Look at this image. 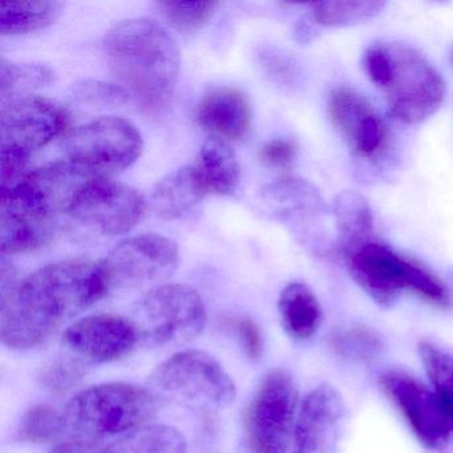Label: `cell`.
<instances>
[{
  "label": "cell",
  "instance_id": "cell-5",
  "mask_svg": "<svg viewBox=\"0 0 453 453\" xmlns=\"http://www.w3.org/2000/svg\"><path fill=\"white\" fill-rule=\"evenodd\" d=\"M342 256L355 282L380 306L394 304L403 290L436 306L452 304L449 291L436 275L375 238L342 251Z\"/></svg>",
  "mask_w": 453,
  "mask_h": 453
},
{
  "label": "cell",
  "instance_id": "cell-13",
  "mask_svg": "<svg viewBox=\"0 0 453 453\" xmlns=\"http://www.w3.org/2000/svg\"><path fill=\"white\" fill-rule=\"evenodd\" d=\"M67 126V112L57 103L34 95L14 97L2 108V147L31 155L60 136Z\"/></svg>",
  "mask_w": 453,
  "mask_h": 453
},
{
  "label": "cell",
  "instance_id": "cell-37",
  "mask_svg": "<svg viewBox=\"0 0 453 453\" xmlns=\"http://www.w3.org/2000/svg\"><path fill=\"white\" fill-rule=\"evenodd\" d=\"M259 63L274 81L290 84L294 78L293 62L275 50L264 49L258 52Z\"/></svg>",
  "mask_w": 453,
  "mask_h": 453
},
{
  "label": "cell",
  "instance_id": "cell-38",
  "mask_svg": "<svg viewBox=\"0 0 453 453\" xmlns=\"http://www.w3.org/2000/svg\"><path fill=\"white\" fill-rule=\"evenodd\" d=\"M50 453H112V449L110 444L75 439L57 445Z\"/></svg>",
  "mask_w": 453,
  "mask_h": 453
},
{
  "label": "cell",
  "instance_id": "cell-23",
  "mask_svg": "<svg viewBox=\"0 0 453 453\" xmlns=\"http://www.w3.org/2000/svg\"><path fill=\"white\" fill-rule=\"evenodd\" d=\"M334 216L341 251L373 238L372 211L367 201L357 193L352 190L341 193L334 203Z\"/></svg>",
  "mask_w": 453,
  "mask_h": 453
},
{
  "label": "cell",
  "instance_id": "cell-17",
  "mask_svg": "<svg viewBox=\"0 0 453 453\" xmlns=\"http://www.w3.org/2000/svg\"><path fill=\"white\" fill-rule=\"evenodd\" d=\"M195 116L200 127L226 142L246 139L253 123L250 102L237 87H217L206 92Z\"/></svg>",
  "mask_w": 453,
  "mask_h": 453
},
{
  "label": "cell",
  "instance_id": "cell-22",
  "mask_svg": "<svg viewBox=\"0 0 453 453\" xmlns=\"http://www.w3.org/2000/svg\"><path fill=\"white\" fill-rule=\"evenodd\" d=\"M63 4L60 2H0V34L22 35L35 33L55 25L62 17Z\"/></svg>",
  "mask_w": 453,
  "mask_h": 453
},
{
  "label": "cell",
  "instance_id": "cell-28",
  "mask_svg": "<svg viewBox=\"0 0 453 453\" xmlns=\"http://www.w3.org/2000/svg\"><path fill=\"white\" fill-rule=\"evenodd\" d=\"M426 376L453 423V355L432 343L418 344Z\"/></svg>",
  "mask_w": 453,
  "mask_h": 453
},
{
  "label": "cell",
  "instance_id": "cell-6",
  "mask_svg": "<svg viewBox=\"0 0 453 453\" xmlns=\"http://www.w3.org/2000/svg\"><path fill=\"white\" fill-rule=\"evenodd\" d=\"M131 320L145 346L187 343L205 328V304L190 286H157L142 296Z\"/></svg>",
  "mask_w": 453,
  "mask_h": 453
},
{
  "label": "cell",
  "instance_id": "cell-32",
  "mask_svg": "<svg viewBox=\"0 0 453 453\" xmlns=\"http://www.w3.org/2000/svg\"><path fill=\"white\" fill-rule=\"evenodd\" d=\"M86 373V365L81 357H58L42 368L39 383L52 394H65L75 388Z\"/></svg>",
  "mask_w": 453,
  "mask_h": 453
},
{
  "label": "cell",
  "instance_id": "cell-3",
  "mask_svg": "<svg viewBox=\"0 0 453 453\" xmlns=\"http://www.w3.org/2000/svg\"><path fill=\"white\" fill-rule=\"evenodd\" d=\"M363 65L370 81L383 92L391 115L402 123H423L444 102L447 86L439 71L405 44H372L365 51Z\"/></svg>",
  "mask_w": 453,
  "mask_h": 453
},
{
  "label": "cell",
  "instance_id": "cell-9",
  "mask_svg": "<svg viewBox=\"0 0 453 453\" xmlns=\"http://www.w3.org/2000/svg\"><path fill=\"white\" fill-rule=\"evenodd\" d=\"M144 150L139 129L126 119L105 116L79 127L67 140L71 161L97 171H123Z\"/></svg>",
  "mask_w": 453,
  "mask_h": 453
},
{
  "label": "cell",
  "instance_id": "cell-35",
  "mask_svg": "<svg viewBox=\"0 0 453 453\" xmlns=\"http://www.w3.org/2000/svg\"><path fill=\"white\" fill-rule=\"evenodd\" d=\"M298 153V145L293 140L277 139L262 145L259 158L267 166L288 169L293 165Z\"/></svg>",
  "mask_w": 453,
  "mask_h": 453
},
{
  "label": "cell",
  "instance_id": "cell-15",
  "mask_svg": "<svg viewBox=\"0 0 453 453\" xmlns=\"http://www.w3.org/2000/svg\"><path fill=\"white\" fill-rule=\"evenodd\" d=\"M328 116L357 157L375 158L387 145L383 119L363 95L349 87L333 89L327 100Z\"/></svg>",
  "mask_w": 453,
  "mask_h": 453
},
{
  "label": "cell",
  "instance_id": "cell-4",
  "mask_svg": "<svg viewBox=\"0 0 453 453\" xmlns=\"http://www.w3.org/2000/svg\"><path fill=\"white\" fill-rule=\"evenodd\" d=\"M157 395L129 383H105L79 392L63 411L65 434L99 441L147 426L157 412Z\"/></svg>",
  "mask_w": 453,
  "mask_h": 453
},
{
  "label": "cell",
  "instance_id": "cell-34",
  "mask_svg": "<svg viewBox=\"0 0 453 453\" xmlns=\"http://www.w3.org/2000/svg\"><path fill=\"white\" fill-rule=\"evenodd\" d=\"M28 153L14 148L2 147V192L12 189L27 177Z\"/></svg>",
  "mask_w": 453,
  "mask_h": 453
},
{
  "label": "cell",
  "instance_id": "cell-16",
  "mask_svg": "<svg viewBox=\"0 0 453 453\" xmlns=\"http://www.w3.org/2000/svg\"><path fill=\"white\" fill-rule=\"evenodd\" d=\"M343 416V400L323 384L310 392L296 416L293 453H328Z\"/></svg>",
  "mask_w": 453,
  "mask_h": 453
},
{
  "label": "cell",
  "instance_id": "cell-19",
  "mask_svg": "<svg viewBox=\"0 0 453 453\" xmlns=\"http://www.w3.org/2000/svg\"><path fill=\"white\" fill-rule=\"evenodd\" d=\"M206 195L196 166H184L156 185L150 195V208L160 219H174L197 205Z\"/></svg>",
  "mask_w": 453,
  "mask_h": 453
},
{
  "label": "cell",
  "instance_id": "cell-24",
  "mask_svg": "<svg viewBox=\"0 0 453 453\" xmlns=\"http://www.w3.org/2000/svg\"><path fill=\"white\" fill-rule=\"evenodd\" d=\"M265 200L286 203V208L275 213L280 221H296L315 216L325 209L319 193L309 182L296 179H285L267 185L262 190Z\"/></svg>",
  "mask_w": 453,
  "mask_h": 453
},
{
  "label": "cell",
  "instance_id": "cell-8",
  "mask_svg": "<svg viewBox=\"0 0 453 453\" xmlns=\"http://www.w3.org/2000/svg\"><path fill=\"white\" fill-rule=\"evenodd\" d=\"M156 391L182 405L225 408L234 400V381L216 357L185 349L161 363L152 375Z\"/></svg>",
  "mask_w": 453,
  "mask_h": 453
},
{
  "label": "cell",
  "instance_id": "cell-10",
  "mask_svg": "<svg viewBox=\"0 0 453 453\" xmlns=\"http://www.w3.org/2000/svg\"><path fill=\"white\" fill-rule=\"evenodd\" d=\"M144 211L139 190L96 174L81 188L68 214L103 234L119 235L131 232Z\"/></svg>",
  "mask_w": 453,
  "mask_h": 453
},
{
  "label": "cell",
  "instance_id": "cell-18",
  "mask_svg": "<svg viewBox=\"0 0 453 453\" xmlns=\"http://www.w3.org/2000/svg\"><path fill=\"white\" fill-rule=\"evenodd\" d=\"M57 219L34 211L10 196L0 197V249L2 254L35 251L54 237Z\"/></svg>",
  "mask_w": 453,
  "mask_h": 453
},
{
  "label": "cell",
  "instance_id": "cell-29",
  "mask_svg": "<svg viewBox=\"0 0 453 453\" xmlns=\"http://www.w3.org/2000/svg\"><path fill=\"white\" fill-rule=\"evenodd\" d=\"M330 344L339 357L352 362H371L381 354L380 336L365 326L341 328L331 335Z\"/></svg>",
  "mask_w": 453,
  "mask_h": 453
},
{
  "label": "cell",
  "instance_id": "cell-12",
  "mask_svg": "<svg viewBox=\"0 0 453 453\" xmlns=\"http://www.w3.org/2000/svg\"><path fill=\"white\" fill-rule=\"evenodd\" d=\"M111 288H136L161 282L176 272L179 248L157 234H142L119 243L104 261Z\"/></svg>",
  "mask_w": 453,
  "mask_h": 453
},
{
  "label": "cell",
  "instance_id": "cell-7",
  "mask_svg": "<svg viewBox=\"0 0 453 453\" xmlns=\"http://www.w3.org/2000/svg\"><path fill=\"white\" fill-rule=\"evenodd\" d=\"M298 387L282 368L269 371L257 387L243 418L249 453H286L296 428Z\"/></svg>",
  "mask_w": 453,
  "mask_h": 453
},
{
  "label": "cell",
  "instance_id": "cell-20",
  "mask_svg": "<svg viewBox=\"0 0 453 453\" xmlns=\"http://www.w3.org/2000/svg\"><path fill=\"white\" fill-rule=\"evenodd\" d=\"M206 193L230 196L241 180L240 164L232 148L219 137H211L203 145L196 164Z\"/></svg>",
  "mask_w": 453,
  "mask_h": 453
},
{
  "label": "cell",
  "instance_id": "cell-31",
  "mask_svg": "<svg viewBox=\"0 0 453 453\" xmlns=\"http://www.w3.org/2000/svg\"><path fill=\"white\" fill-rule=\"evenodd\" d=\"M219 4L217 2H160L158 9L165 18L166 22L181 31V33H195L203 26L216 12Z\"/></svg>",
  "mask_w": 453,
  "mask_h": 453
},
{
  "label": "cell",
  "instance_id": "cell-36",
  "mask_svg": "<svg viewBox=\"0 0 453 453\" xmlns=\"http://www.w3.org/2000/svg\"><path fill=\"white\" fill-rule=\"evenodd\" d=\"M229 325L237 333L246 355L251 360L261 359L262 354H264V338H262L258 325L249 317L230 320Z\"/></svg>",
  "mask_w": 453,
  "mask_h": 453
},
{
  "label": "cell",
  "instance_id": "cell-14",
  "mask_svg": "<svg viewBox=\"0 0 453 453\" xmlns=\"http://www.w3.org/2000/svg\"><path fill=\"white\" fill-rule=\"evenodd\" d=\"M63 343L81 360L110 363L127 357L140 341L131 318L97 314L71 325L63 335Z\"/></svg>",
  "mask_w": 453,
  "mask_h": 453
},
{
  "label": "cell",
  "instance_id": "cell-21",
  "mask_svg": "<svg viewBox=\"0 0 453 453\" xmlns=\"http://www.w3.org/2000/svg\"><path fill=\"white\" fill-rule=\"evenodd\" d=\"M278 306L283 327L296 341L312 338L322 325V307L311 288L304 283L293 282L286 286Z\"/></svg>",
  "mask_w": 453,
  "mask_h": 453
},
{
  "label": "cell",
  "instance_id": "cell-1",
  "mask_svg": "<svg viewBox=\"0 0 453 453\" xmlns=\"http://www.w3.org/2000/svg\"><path fill=\"white\" fill-rule=\"evenodd\" d=\"M110 288L104 262L81 258L47 265L0 293V338L14 349L41 346Z\"/></svg>",
  "mask_w": 453,
  "mask_h": 453
},
{
  "label": "cell",
  "instance_id": "cell-11",
  "mask_svg": "<svg viewBox=\"0 0 453 453\" xmlns=\"http://www.w3.org/2000/svg\"><path fill=\"white\" fill-rule=\"evenodd\" d=\"M379 381L426 447L442 449L448 444L453 423L434 389L400 371H388Z\"/></svg>",
  "mask_w": 453,
  "mask_h": 453
},
{
  "label": "cell",
  "instance_id": "cell-26",
  "mask_svg": "<svg viewBox=\"0 0 453 453\" xmlns=\"http://www.w3.org/2000/svg\"><path fill=\"white\" fill-rule=\"evenodd\" d=\"M386 4L372 0H352V2H317L310 4L312 19L325 27H346L359 25L380 14Z\"/></svg>",
  "mask_w": 453,
  "mask_h": 453
},
{
  "label": "cell",
  "instance_id": "cell-25",
  "mask_svg": "<svg viewBox=\"0 0 453 453\" xmlns=\"http://www.w3.org/2000/svg\"><path fill=\"white\" fill-rule=\"evenodd\" d=\"M110 445L112 453H188L181 432L168 426H144Z\"/></svg>",
  "mask_w": 453,
  "mask_h": 453
},
{
  "label": "cell",
  "instance_id": "cell-30",
  "mask_svg": "<svg viewBox=\"0 0 453 453\" xmlns=\"http://www.w3.org/2000/svg\"><path fill=\"white\" fill-rule=\"evenodd\" d=\"M65 434L62 413L51 405L38 404L22 416L18 428L20 440L28 444H46Z\"/></svg>",
  "mask_w": 453,
  "mask_h": 453
},
{
  "label": "cell",
  "instance_id": "cell-33",
  "mask_svg": "<svg viewBox=\"0 0 453 453\" xmlns=\"http://www.w3.org/2000/svg\"><path fill=\"white\" fill-rule=\"evenodd\" d=\"M73 99L92 107H115L128 102L129 94L124 87L102 81H87L73 87Z\"/></svg>",
  "mask_w": 453,
  "mask_h": 453
},
{
  "label": "cell",
  "instance_id": "cell-2",
  "mask_svg": "<svg viewBox=\"0 0 453 453\" xmlns=\"http://www.w3.org/2000/svg\"><path fill=\"white\" fill-rule=\"evenodd\" d=\"M111 73L147 111L166 104L180 75V51L168 31L150 19L116 25L104 39Z\"/></svg>",
  "mask_w": 453,
  "mask_h": 453
},
{
  "label": "cell",
  "instance_id": "cell-39",
  "mask_svg": "<svg viewBox=\"0 0 453 453\" xmlns=\"http://www.w3.org/2000/svg\"><path fill=\"white\" fill-rule=\"evenodd\" d=\"M450 62H452V65H453V51H452V54H450Z\"/></svg>",
  "mask_w": 453,
  "mask_h": 453
},
{
  "label": "cell",
  "instance_id": "cell-27",
  "mask_svg": "<svg viewBox=\"0 0 453 453\" xmlns=\"http://www.w3.org/2000/svg\"><path fill=\"white\" fill-rule=\"evenodd\" d=\"M55 81V73L47 65H17L2 59L0 94L4 99L26 96L34 89L43 88Z\"/></svg>",
  "mask_w": 453,
  "mask_h": 453
}]
</instances>
